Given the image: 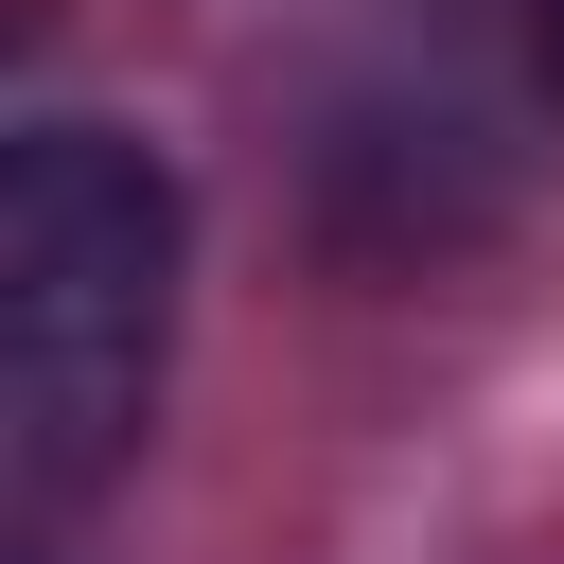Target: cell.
<instances>
[{"label": "cell", "instance_id": "obj_1", "mask_svg": "<svg viewBox=\"0 0 564 564\" xmlns=\"http://www.w3.org/2000/svg\"><path fill=\"white\" fill-rule=\"evenodd\" d=\"M176 176L123 123H18L0 159V441L18 494L70 511L141 458L159 370H176Z\"/></svg>", "mask_w": 564, "mask_h": 564}, {"label": "cell", "instance_id": "obj_2", "mask_svg": "<svg viewBox=\"0 0 564 564\" xmlns=\"http://www.w3.org/2000/svg\"><path fill=\"white\" fill-rule=\"evenodd\" d=\"M546 88H564V0H546Z\"/></svg>", "mask_w": 564, "mask_h": 564}]
</instances>
